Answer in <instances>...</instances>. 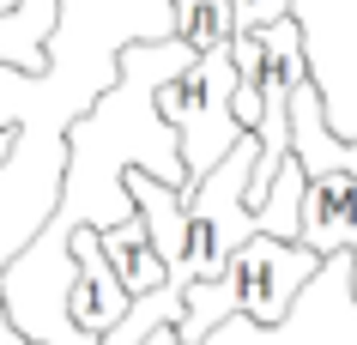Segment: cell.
<instances>
[{
  "instance_id": "8",
  "label": "cell",
  "mask_w": 357,
  "mask_h": 345,
  "mask_svg": "<svg viewBox=\"0 0 357 345\" xmlns=\"http://www.w3.org/2000/svg\"><path fill=\"white\" fill-rule=\"evenodd\" d=\"M0 345H37V339H24L19 327H13V315H6V303H0Z\"/></svg>"
},
{
  "instance_id": "4",
  "label": "cell",
  "mask_w": 357,
  "mask_h": 345,
  "mask_svg": "<svg viewBox=\"0 0 357 345\" xmlns=\"http://www.w3.org/2000/svg\"><path fill=\"white\" fill-rule=\"evenodd\" d=\"M73 267H79V285H73V321L91 333V339H103V333H115L121 327V315H128V291H121V279H115V267L103 261V249H97V230H73Z\"/></svg>"
},
{
  "instance_id": "2",
  "label": "cell",
  "mask_w": 357,
  "mask_h": 345,
  "mask_svg": "<svg viewBox=\"0 0 357 345\" xmlns=\"http://www.w3.org/2000/svg\"><path fill=\"white\" fill-rule=\"evenodd\" d=\"M230 103H236V61H230V43L212 49V55H194L176 79L158 85V115H164V128L176 134L188 188H200V182L243 146V128H236V109H230Z\"/></svg>"
},
{
  "instance_id": "1",
  "label": "cell",
  "mask_w": 357,
  "mask_h": 345,
  "mask_svg": "<svg viewBox=\"0 0 357 345\" xmlns=\"http://www.w3.org/2000/svg\"><path fill=\"white\" fill-rule=\"evenodd\" d=\"M315 273H321V261L309 249L273 243V236H248L243 249L230 254V267L218 273V279H200V285L182 291L169 333L182 345H206L225 321H255V327H266V333H279Z\"/></svg>"
},
{
  "instance_id": "10",
  "label": "cell",
  "mask_w": 357,
  "mask_h": 345,
  "mask_svg": "<svg viewBox=\"0 0 357 345\" xmlns=\"http://www.w3.org/2000/svg\"><path fill=\"white\" fill-rule=\"evenodd\" d=\"M351 297H357V273H351Z\"/></svg>"
},
{
  "instance_id": "9",
  "label": "cell",
  "mask_w": 357,
  "mask_h": 345,
  "mask_svg": "<svg viewBox=\"0 0 357 345\" xmlns=\"http://www.w3.org/2000/svg\"><path fill=\"white\" fill-rule=\"evenodd\" d=\"M13 13H19V0H0V24L13 19Z\"/></svg>"
},
{
  "instance_id": "3",
  "label": "cell",
  "mask_w": 357,
  "mask_h": 345,
  "mask_svg": "<svg viewBox=\"0 0 357 345\" xmlns=\"http://www.w3.org/2000/svg\"><path fill=\"white\" fill-rule=\"evenodd\" d=\"M297 249H309L315 261L357 249V182L351 176H303Z\"/></svg>"
},
{
  "instance_id": "6",
  "label": "cell",
  "mask_w": 357,
  "mask_h": 345,
  "mask_svg": "<svg viewBox=\"0 0 357 345\" xmlns=\"http://www.w3.org/2000/svg\"><path fill=\"white\" fill-rule=\"evenodd\" d=\"M176 13V43H188L194 55H212L230 43V6L225 0H169Z\"/></svg>"
},
{
  "instance_id": "5",
  "label": "cell",
  "mask_w": 357,
  "mask_h": 345,
  "mask_svg": "<svg viewBox=\"0 0 357 345\" xmlns=\"http://www.w3.org/2000/svg\"><path fill=\"white\" fill-rule=\"evenodd\" d=\"M97 249H103V261L115 267V279H121V291L128 297H151V291H164V261H158V249L146 243V224H139V212H133L128 224H115L97 236Z\"/></svg>"
},
{
  "instance_id": "7",
  "label": "cell",
  "mask_w": 357,
  "mask_h": 345,
  "mask_svg": "<svg viewBox=\"0 0 357 345\" xmlns=\"http://www.w3.org/2000/svg\"><path fill=\"white\" fill-rule=\"evenodd\" d=\"M230 6V37H261L266 24L291 19V0H225Z\"/></svg>"
},
{
  "instance_id": "11",
  "label": "cell",
  "mask_w": 357,
  "mask_h": 345,
  "mask_svg": "<svg viewBox=\"0 0 357 345\" xmlns=\"http://www.w3.org/2000/svg\"><path fill=\"white\" fill-rule=\"evenodd\" d=\"M351 267H357V249H351Z\"/></svg>"
}]
</instances>
